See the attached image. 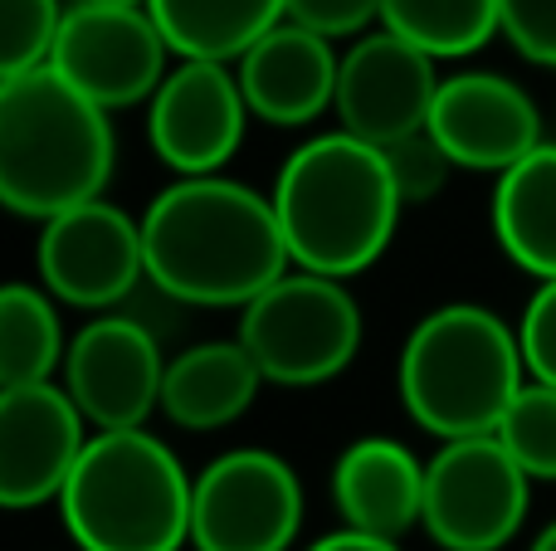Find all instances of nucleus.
<instances>
[{"label":"nucleus","instance_id":"obj_1","mask_svg":"<svg viewBox=\"0 0 556 551\" xmlns=\"http://www.w3.org/2000/svg\"><path fill=\"white\" fill-rule=\"evenodd\" d=\"M147 283L191 308H244L293 269L274 195L240 181L181 176L142 215Z\"/></svg>","mask_w":556,"mask_h":551},{"label":"nucleus","instance_id":"obj_2","mask_svg":"<svg viewBox=\"0 0 556 551\" xmlns=\"http://www.w3.org/2000/svg\"><path fill=\"white\" fill-rule=\"evenodd\" d=\"M274 210L293 269L356 279L391 249L405 201L381 146L352 132H323L283 162Z\"/></svg>","mask_w":556,"mask_h":551},{"label":"nucleus","instance_id":"obj_3","mask_svg":"<svg viewBox=\"0 0 556 551\" xmlns=\"http://www.w3.org/2000/svg\"><path fill=\"white\" fill-rule=\"evenodd\" d=\"M117 142L108 107L49 64L0 78V201L39 220L98 201L113 181Z\"/></svg>","mask_w":556,"mask_h":551},{"label":"nucleus","instance_id":"obj_4","mask_svg":"<svg viewBox=\"0 0 556 551\" xmlns=\"http://www.w3.org/2000/svg\"><path fill=\"white\" fill-rule=\"evenodd\" d=\"M518 328L479 303H444L415 322L401 347V400L434 439L498 435L528 386Z\"/></svg>","mask_w":556,"mask_h":551},{"label":"nucleus","instance_id":"obj_5","mask_svg":"<svg viewBox=\"0 0 556 551\" xmlns=\"http://www.w3.org/2000/svg\"><path fill=\"white\" fill-rule=\"evenodd\" d=\"M195 478L172 445L142 430H93L59 513L78 551H181L191 542Z\"/></svg>","mask_w":556,"mask_h":551},{"label":"nucleus","instance_id":"obj_6","mask_svg":"<svg viewBox=\"0 0 556 551\" xmlns=\"http://www.w3.org/2000/svg\"><path fill=\"white\" fill-rule=\"evenodd\" d=\"M240 342L274 386H323L362 351V308L342 279L293 269L244 303Z\"/></svg>","mask_w":556,"mask_h":551},{"label":"nucleus","instance_id":"obj_7","mask_svg":"<svg viewBox=\"0 0 556 551\" xmlns=\"http://www.w3.org/2000/svg\"><path fill=\"white\" fill-rule=\"evenodd\" d=\"M532 503V474L498 435L440 439L425 464L420 527L444 551H503L518 537Z\"/></svg>","mask_w":556,"mask_h":551},{"label":"nucleus","instance_id":"obj_8","mask_svg":"<svg viewBox=\"0 0 556 551\" xmlns=\"http://www.w3.org/2000/svg\"><path fill=\"white\" fill-rule=\"evenodd\" d=\"M303 527L298 474L269 449H230L195 474V551H288Z\"/></svg>","mask_w":556,"mask_h":551},{"label":"nucleus","instance_id":"obj_9","mask_svg":"<svg viewBox=\"0 0 556 551\" xmlns=\"http://www.w3.org/2000/svg\"><path fill=\"white\" fill-rule=\"evenodd\" d=\"M172 44H166L162 25L147 5H93L78 0L68 5L64 29L54 39L49 68L64 74L84 98H93L98 107H132L152 103V93L162 88Z\"/></svg>","mask_w":556,"mask_h":551},{"label":"nucleus","instance_id":"obj_10","mask_svg":"<svg viewBox=\"0 0 556 551\" xmlns=\"http://www.w3.org/2000/svg\"><path fill=\"white\" fill-rule=\"evenodd\" d=\"M35 264H39V283L59 303L108 312L132 298L137 283L147 279L142 220H132L103 195L74 205V210H59L39 230Z\"/></svg>","mask_w":556,"mask_h":551},{"label":"nucleus","instance_id":"obj_11","mask_svg":"<svg viewBox=\"0 0 556 551\" xmlns=\"http://www.w3.org/2000/svg\"><path fill=\"white\" fill-rule=\"evenodd\" d=\"M64 390L93 430H142L162 410L166 357L142 318L103 312L64 351Z\"/></svg>","mask_w":556,"mask_h":551},{"label":"nucleus","instance_id":"obj_12","mask_svg":"<svg viewBox=\"0 0 556 551\" xmlns=\"http://www.w3.org/2000/svg\"><path fill=\"white\" fill-rule=\"evenodd\" d=\"M250 117L225 59H181L147 103V142L176 176H215L240 152Z\"/></svg>","mask_w":556,"mask_h":551},{"label":"nucleus","instance_id":"obj_13","mask_svg":"<svg viewBox=\"0 0 556 551\" xmlns=\"http://www.w3.org/2000/svg\"><path fill=\"white\" fill-rule=\"evenodd\" d=\"M88 420L64 386L29 381L0 386V503L25 513L39 503H59L74 464L88 449Z\"/></svg>","mask_w":556,"mask_h":551},{"label":"nucleus","instance_id":"obj_14","mask_svg":"<svg viewBox=\"0 0 556 551\" xmlns=\"http://www.w3.org/2000/svg\"><path fill=\"white\" fill-rule=\"evenodd\" d=\"M440 59L425 54L420 44L376 29V35H356V44L342 54L337 68V117L342 132L362 137V142H395L405 132L430 127L434 98H440Z\"/></svg>","mask_w":556,"mask_h":551},{"label":"nucleus","instance_id":"obj_15","mask_svg":"<svg viewBox=\"0 0 556 551\" xmlns=\"http://www.w3.org/2000/svg\"><path fill=\"white\" fill-rule=\"evenodd\" d=\"M430 132L444 142L454 166L503 176L532 146H542V113L503 74H454L440 84Z\"/></svg>","mask_w":556,"mask_h":551},{"label":"nucleus","instance_id":"obj_16","mask_svg":"<svg viewBox=\"0 0 556 551\" xmlns=\"http://www.w3.org/2000/svg\"><path fill=\"white\" fill-rule=\"evenodd\" d=\"M337 68L342 59L332 54V39L293 20L274 25L235 59L250 113L274 127H303L323 117L337 103Z\"/></svg>","mask_w":556,"mask_h":551},{"label":"nucleus","instance_id":"obj_17","mask_svg":"<svg viewBox=\"0 0 556 551\" xmlns=\"http://www.w3.org/2000/svg\"><path fill=\"white\" fill-rule=\"evenodd\" d=\"M332 503L346 527L401 542L425 513V464L395 439H356L332 469Z\"/></svg>","mask_w":556,"mask_h":551},{"label":"nucleus","instance_id":"obj_18","mask_svg":"<svg viewBox=\"0 0 556 551\" xmlns=\"http://www.w3.org/2000/svg\"><path fill=\"white\" fill-rule=\"evenodd\" d=\"M260 386L264 371L240 337L201 342L166 361L162 415L181 430H225L254 406Z\"/></svg>","mask_w":556,"mask_h":551},{"label":"nucleus","instance_id":"obj_19","mask_svg":"<svg viewBox=\"0 0 556 551\" xmlns=\"http://www.w3.org/2000/svg\"><path fill=\"white\" fill-rule=\"evenodd\" d=\"M498 249L532 279H556V142H542L498 176L493 191Z\"/></svg>","mask_w":556,"mask_h":551},{"label":"nucleus","instance_id":"obj_20","mask_svg":"<svg viewBox=\"0 0 556 551\" xmlns=\"http://www.w3.org/2000/svg\"><path fill=\"white\" fill-rule=\"evenodd\" d=\"M176 59H235L288 20V0H147Z\"/></svg>","mask_w":556,"mask_h":551},{"label":"nucleus","instance_id":"obj_21","mask_svg":"<svg viewBox=\"0 0 556 551\" xmlns=\"http://www.w3.org/2000/svg\"><path fill=\"white\" fill-rule=\"evenodd\" d=\"M64 328L54 312V293L5 283L0 289V386L49 381L64 367Z\"/></svg>","mask_w":556,"mask_h":551},{"label":"nucleus","instance_id":"obj_22","mask_svg":"<svg viewBox=\"0 0 556 551\" xmlns=\"http://www.w3.org/2000/svg\"><path fill=\"white\" fill-rule=\"evenodd\" d=\"M381 25L434 59H459L503 35L498 0H381Z\"/></svg>","mask_w":556,"mask_h":551},{"label":"nucleus","instance_id":"obj_23","mask_svg":"<svg viewBox=\"0 0 556 551\" xmlns=\"http://www.w3.org/2000/svg\"><path fill=\"white\" fill-rule=\"evenodd\" d=\"M498 439L508 454L542 484H556V386L547 381H528L522 396L508 406L498 425Z\"/></svg>","mask_w":556,"mask_h":551},{"label":"nucleus","instance_id":"obj_24","mask_svg":"<svg viewBox=\"0 0 556 551\" xmlns=\"http://www.w3.org/2000/svg\"><path fill=\"white\" fill-rule=\"evenodd\" d=\"M64 15L59 0H0V78L49 64Z\"/></svg>","mask_w":556,"mask_h":551},{"label":"nucleus","instance_id":"obj_25","mask_svg":"<svg viewBox=\"0 0 556 551\" xmlns=\"http://www.w3.org/2000/svg\"><path fill=\"white\" fill-rule=\"evenodd\" d=\"M381 152H386V162H391V176H395V185H401V201L405 205L434 201V195L450 185V176L459 171V166H454V156L444 152V142L430 132V127L395 137V142H386Z\"/></svg>","mask_w":556,"mask_h":551},{"label":"nucleus","instance_id":"obj_26","mask_svg":"<svg viewBox=\"0 0 556 551\" xmlns=\"http://www.w3.org/2000/svg\"><path fill=\"white\" fill-rule=\"evenodd\" d=\"M503 35L522 59L556 68V0H498Z\"/></svg>","mask_w":556,"mask_h":551},{"label":"nucleus","instance_id":"obj_27","mask_svg":"<svg viewBox=\"0 0 556 551\" xmlns=\"http://www.w3.org/2000/svg\"><path fill=\"white\" fill-rule=\"evenodd\" d=\"M522 357H528V376L556 386V279H542V289L532 293L528 312L518 322Z\"/></svg>","mask_w":556,"mask_h":551},{"label":"nucleus","instance_id":"obj_28","mask_svg":"<svg viewBox=\"0 0 556 551\" xmlns=\"http://www.w3.org/2000/svg\"><path fill=\"white\" fill-rule=\"evenodd\" d=\"M288 20L327 39H352L366 35L371 20H381V0H288Z\"/></svg>","mask_w":556,"mask_h":551},{"label":"nucleus","instance_id":"obj_29","mask_svg":"<svg viewBox=\"0 0 556 551\" xmlns=\"http://www.w3.org/2000/svg\"><path fill=\"white\" fill-rule=\"evenodd\" d=\"M307 551H401L391 542V537H376V533H356V527H342V533L323 537V542H313Z\"/></svg>","mask_w":556,"mask_h":551},{"label":"nucleus","instance_id":"obj_30","mask_svg":"<svg viewBox=\"0 0 556 551\" xmlns=\"http://www.w3.org/2000/svg\"><path fill=\"white\" fill-rule=\"evenodd\" d=\"M532 551H556V523L547 527V533L538 537V542H532Z\"/></svg>","mask_w":556,"mask_h":551},{"label":"nucleus","instance_id":"obj_31","mask_svg":"<svg viewBox=\"0 0 556 551\" xmlns=\"http://www.w3.org/2000/svg\"><path fill=\"white\" fill-rule=\"evenodd\" d=\"M93 5H147V0H93Z\"/></svg>","mask_w":556,"mask_h":551}]
</instances>
